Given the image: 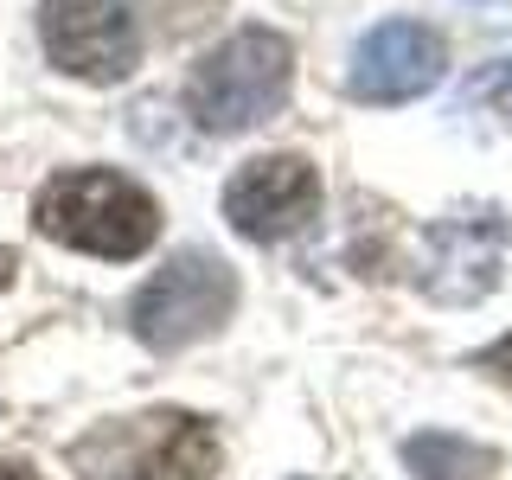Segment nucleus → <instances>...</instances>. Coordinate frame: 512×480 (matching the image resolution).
<instances>
[{"label": "nucleus", "mask_w": 512, "mask_h": 480, "mask_svg": "<svg viewBox=\"0 0 512 480\" xmlns=\"http://www.w3.org/2000/svg\"><path fill=\"white\" fill-rule=\"evenodd\" d=\"M160 224H167L160 199L116 167H64L32 199V231L64 250L103 256V263H128V256L154 250Z\"/></svg>", "instance_id": "f257e3e1"}, {"label": "nucleus", "mask_w": 512, "mask_h": 480, "mask_svg": "<svg viewBox=\"0 0 512 480\" xmlns=\"http://www.w3.org/2000/svg\"><path fill=\"white\" fill-rule=\"evenodd\" d=\"M77 480H212L218 429L192 410H135L103 416L64 448Z\"/></svg>", "instance_id": "f03ea898"}, {"label": "nucleus", "mask_w": 512, "mask_h": 480, "mask_svg": "<svg viewBox=\"0 0 512 480\" xmlns=\"http://www.w3.org/2000/svg\"><path fill=\"white\" fill-rule=\"evenodd\" d=\"M288 90H295V45L276 26H237L192 64L186 116L205 135H244V128L282 116Z\"/></svg>", "instance_id": "7ed1b4c3"}, {"label": "nucleus", "mask_w": 512, "mask_h": 480, "mask_svg": "<svg viewBox=\"0 0 512 480\" xmlns=\"http://www.w3.org/2000/svg\"><path fill=\"white\" fill-rule=\"evenodd\" d=\"M237 308V269L218 250H180L154 269L128 301V333L148 352H186L231 320Z\"/></svg>", "instance_id": "20e7f679"}, {"label": "nucleus", "mask_w": 512, "mask_h": 480, "mask_svg": "<svg viewBox=\"0 0 512 480\" xmlns=\"http://www.w3.org/2000/svg\"><path fill=\"white\" fill-rule=\"evenodd\" d=\"M512 231L500 218V205H468V212H442L416 231L410 250V282L442 308H474L500 288Z\"/></svg>", "instance_id": "39448f33"}, {"label": "nucleus", "mask_w": 512, "mask_h": 480, "mask_svg": "<svg viewBox=\"0 0 512 480\" xmlns=\"http://www.w3.org/2000/svg\"><path fill=\"white\" fill-rule=\"evenodd\" d=\"M45 58L77 84H122L141 64V32L128 0H39Z\"/></svg>", "instance_id": "423d86ee"}, {"label": "nucleus", "mask_w": 512, "mask_h": 480, "mask_svg": "<svg viewBox=\"0 0 512 480\" xmlns=\"http://www.w3.org/2000/svg\"><path fill=\"white\" fill-rule=\"evenodd\" d=\"M224 218L244 244H288L320 218V173L308 154H256L224 180Z\"/></svg>", "instance_id": "0eeeda50"}, {"label": "nucleus", "mask_w": 512, "mask_h": 480, "mask_svg": "<svg viewBox=\"0 0 512 480\" xmlns=\"http://www.w3.org/2000/svg\"><path fill=\"white\" fill-rule=\"evenodd\" d=\"M448 77V45L436 26L423 20H384L359 39L352 52V71H346V96L372 109H391V103H416L429 96Z\"/></svg>", "instance_id": "6e6552de"}, {"label": "nucleus", "mask_w": 512, "mask_h": 480, "mask_svg": "<svg viewBox=\"0 0 512 480\" xmlns=\"http://www.w3.org/2000/svg\"><path fill=\"white\" fill-rule=\"evenodd\" d=\"M397 461L416 474V480H493L500 474V448L474 442V436H455V429H423L397 448Z\"/></svg>", "instance_id": "1a4fd4ad"}, {"label": "nucleus", "mask_w": 512, "mask_h": 480, "mask_svg": "<svg viewBox=\"0 0 512 480\" xmlns=\"http://www.w3.org/2000/svg\"><path fill=\"white\" fill-rule=\"evenodd\" d=\"M461 109L493 122H512V58H487L480 71L461 77Z\"/></svg>", "instance_id": "9d476101"}, {"label": "nucleus", "mask_w": 512, "mask_h": 480, "mask_svg": "<svg viewBox=\"0 0 512 480\" xmlns=\"http://www.w3.org/2000/svg\"><path fill=\"white\" fill-rule=\"evenodd\" d=\"M468 365L487 372V378H500V384H512V333H500V340H487L480 352H468Z\"/></svg>", "instance_id": "9b49d317"}, {"label": "nucleus", "mask_w": 512, "mask_h": 480, "mask_svg": "<svg viewBox=\"0 0 512 480\" xmlns=\"http://www.w3.org/2000/svg\"><path fill=\"white\" fill-rule=\"evenodd\" d=\"M0 480H39V474H32L26 461H0Z\"/></svg>", "instance_id": "f8f14e48"}]
</instances>
